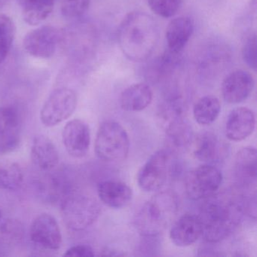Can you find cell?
I'll return each mask as SVG.
<instances>
[{"label": "cell", "mask_w": 257, "mask_h": 257, "mask_svg": "<svg viewBox=\"0 0 257 257\" xmlns=\"http://www.w3.org/2000/svg\"><path fill=\"white\" fill-rule=\"evenodd\" d=\"M245 210L244 200L232 192H216L205 198L198 216L202 237L210 243L226 238L238 226Z\"/></svg>", "instance_id": "6da1fadb"}, {"label": "cell", "mask_w": 257, "mask_h": 257, "mask_svg": "<svg viewBox=\"0 0 257 257\" xmlns=\"http://www.w3.org/2000/svg\"><path fill=\"white\" fill-rule=\"evenodd\" d=\"M159 41V27L153 17L143 12L125 16L118 31V43L124 56L134 62L147 61Z\"/></svg>", "instance_id": "7a4b0ae2"}, {"label": "cell", "mask_w": 257, "mask_h": 257, "mask_svg": "<svg viewBox=\"0 0 257 257\" xmlns=\"http://www.w3.org/2000/svg\"><path fill=\"white\" fill-rule=\"evenodd\" d=\"M178 210L179 200L175 192L171 190L158 192L138 212L135 226L141 235L156 237L172 223Z\"/></svg>", "instance_id": "3957f363"}, {"label": "cell", "mask_w": 257, "mask_h": 257, "mask_svg": "<svg viewBox=\"0 0 257 257\" xmlns=\"http://www.w3.org/2000/svg\"><path fill=\"white\" fill-rule=\"evenodd\" d=\"M100 205L92 195L79 191H69L62 197L61 212L67 228L80 231L91 226L100 214Z\"/></svg>", "instance_id": "277c9868"}, {"label": "cell", "mask_w": 257, "mask_h": 257, "mask_svg": "<svg viewBox=\"0 0 257 257\" xmlns=\"http://www.w3.org/2000/svg\"><path fill=\"white\" fill-rule=\"evenodd\" d=\"M129 149L128 135L119 123L112 120L101 123L94 143L99 159L105 162H121L127 158Z\"/></svg>", "instance_id": "5b68a950"}, {"label": "cell", "mask_w": 257, "mask_h": 257, "mask_svg": "<svg viewBox=\"0 0 257 257\" xmlns=\"http://www.w3.org/2000/svg\"><path fill=\"white\" fill-rule=\"evenodd\" d=\"M77 103V94L73 89L57 88L51 93L40 111L42 124L48 127L61 124L73 115Z\"/></svg>", "instance_id": "8992f818"}, {"label": "cell", "mask_w": 257, "mask_h": 257, "mask_svg": "<svg viewBox=\"0 0 257 257\" xmlns=\"http://www.w3.org/2000/svg\"><path fill=\"white\" fill-rule=\"evenodd\" d=\"M222 182V173L218 168L213 165H201L186 176L185 189L189 198L200 201L217 192Z\"/></svg>", "instance_id": "52a82bcc"}, {"label": "cell", "mask_w": 257, "mask_h": 257, "mask_svg": "<svg viewBox=\"0 0 257 257\" xmlns=\"http://www.w3.org/2000/svg\"><path fill=\"white\" fill-rule=\"evenodd\" d=\"M23 117L18 106H0V156L17 150L22 141Z\"/></svg>", "instance_id": "ba28073f"}, {"label": "cell", "mask_w": 257, "mask_h": 257, "mask_svg": "<svg viewBox=\"0 0 257 257\" xmlns=\"http://www.w3.org/2000/svg\"><path fill=\"white\" fill-rule=\"evenodd\" d=\"M169 164L170 153L167 150H158L152 155L138 173L140 189L146 192L159 190L166 182Z\"/></svg>", "instance_id": "9c48e42d"}, {"label": "cell", "mask_w": 257, "mask_h": 257, "mask_svg": "<svg viewBox=\"0 0 257 257\" xmlns=\"http://www.w3.org/2000/svg\"><path fill=\"white\" fill-rule=\"evenodd\" d=\"M30 239L36 246L46 250H58L62 244V234L57 219L49 213H42L33 220Z\"/></svg>", "instance_id": "30bf717a"}, {"label": "cell", "mask_w": 257, "mask_h": 257, "mask_svg": "<svg viewBox=\"0 0 257 257\" xmlns=\"http://www.w3.org/2000/svg\"><path fill=\"white\" fill-rule=\"evenodd\" d=\"M61 39V33L54 27H40L25 36L24 49L28 55L34 58H50L55 55Z\"/></svg>", "instance_id": "8fae6325"}, {"label": "cell", "mask_w": 257, "mask_h": 257, "mask_svg": "<svg viewBox=\"0 0 257 257\" xmlns=\"http://www.w3.org/2000/svg\"><path fill=\"white\" fill-rule=\"evenodd\" d=\"M62 141L70 156L76 159L85 157L91 145V132L88 124L81 119L70 120L63 128Z\"/></svg>", "instance_id": "7c38bea8"}, {"label": "cell", "mask_w": 257, "mask_h": 257, "mask_svg": "<svg viewBox=\"0 0 257 257\" xmlns=\"http://www.w3.org/2000/svg\"><path fill=\"white\" fill-rule=\"evenodd\" d=\"M254 84L253 77L249 72L243 70L233 71L222 81V97L228 103H241L250 95Z\"/></svg>", "instance_id": "4fadbf2b"}, {"label": "cell", "mask_w": 257, "mask_h": 257, "mask_svg": "<svg viewBox=\"0 0 257 257\" xmlns=\"http://www.w3.org/2000/svg\"><path fill=\"white\" fill-rule=\"evenodd\" d=\"M255 114L249 108L237 107L228 114L225 135L230 141L238 142L250 136L255 129Z\"/></svg>", "instance_id": "5bb4252c"}, {"label": "cell", "mask_w": 257, "mask_h": 257, "mask_svg": "<svg viewBox=\"0 0 257 257\" xmlns=\"http://www.w3.org/2000/svg\"><path fill=\"white\" fill-rule=\"evenodd\" d=\"M203 227L198 216L185 214L171 226L170 237L177 246L185 247L195 243L202 237Z\"/></svg>", "instance_id": "9a60e30c"}, {"label": "cell", "mask_w": 257, "mask_h": 257, "mask_svg": "<svg viewBox=\"0 0 257 257\" xmlns=\"http://www.w3.org/2000/svg\"><path fill=\"white\" fill-rule=\"evenodd\" d=\"M33 164L39 169L49 171L59 163V153L52 140L45 135H37L33 140L31 150Z\"/></svg>", "instance_id": "2e32d148"}, {"label": "cell", "mask_w": 257, "mask_h": 257, "mask_svg": "<svg viewBox=\"0 0 257 257\" xmlns=\"http://www.w3.org/2000/svg\"><path fill=\"white\" fill-rule=\"evenodd\" d=\"M194 31V22L190 17L176 18L168 24L166 29L167 43L171 53L178 55L190 40Z\"/></svg>", "instance_id": "e0dca14e"}, {"label": "cell", "mask_w": 257, "mask_h": 257, "mask_svg": "<svg viewBox=\"0 0 257 257\" xmlns=\"http://www.w3.org/2000/svg\"><path fill=\"white\" fill-rule=\"evenodd\" d=\"M97 195L102 203L111 208H121L132 201V189L126 183L114 180L101 182L97 186Z\"/></svg>", "instance_id": "ac0fdd59"}, {"label": "cell", "mask_w": 257, "mask_h": 257, "mask_svg": "<svg viewBox=\"0 0 257 257\" xmlns=\"http://www.w3.org/2000/svg\"><path fill=\"white\" fill-rule=\"evenodd\" d=\"M236 177L243 187L255 186L257 174V152L254 147L241 149L236 155Z\"/></svg>", "instance_id": "d6986e66"}, {"label": "cell", "mask_w": 257, "mask_h": 257, "mask_svg": "<svg viewBox=\"0 0 257 257\" xmlns=\"http://www.w3.org/2000/svg\"><path fill=\"white\" fill-rule=\"evenodd\" d=\"M153 92L147 83H137L130 85L121 93L120 104L124 110L139 112L150 106L153 101Z\"/></svg>", "instance_id": "ffe728a7"}, {"label": "cell", "mask_w": 257, "mask_h": 257, "mask_svg": "<svg viewBox=\"0 0 257 257\" xmlns=\"http://www.w3.org/2000/svg\"><path fill=\"white\" fill-rule=\"evenodd\" d=\"M193 155L195 159L205 163L217 162L223 150L220 141L213 132H205L194 138Z\"/></svg>", "instance_id": "44dd1931"}, {"label": "cell", "mask_w": 257, "mask_h": 257, "mask_svg": "<svg viewBox=\"0 0 257 257\" xmlns=\"http://www.w3.org/2000/svg\"><path fill=\"white\" fill-rule=\"evenodd\" d=\"M25 229L22 222L9 219L0 224V255H8L23 242Z\"/></svg>", "instance_id": "7402d4cb"}, {"label": "cell", "mask_w": 257, "mask_h": 257, "mask_svg": "<svg viewBox=\"0 0 257 257\" xmlns=\"http://www.w3.org/2000/svg\"><path fill=\"white\" fill-rule=\"evenodd\" d=\"M24 20L30 25H38L52 13L55 0H17Z\"/></svg>", "instance_id": "603a6c76"}, {"label": "cell", "mask_w": 257, "mask_h": 257, "mask_svg": "<svg viewBox=\"0 0 257 257\" xmlns=\"http://www.w3.org/2000/svg\"><path fill=\"white\" fill-rule=\"evenodd\" d=\"M168 144L172 150H185L193 141V130L187 118H180L165 129Z\"/></svg>", "instance_id": "cb8c5ba5"}, {"label": "cell", "mask_w": 257, "mask_h": 257, "mask_svg": "<svg viewBox=\"0 0 257 257\" xmlns=\"http://www.w3.org/2000/svg\"><path fill=\"white\" fill-rule=\"evenodd\" d=\"M186 105L181 97L174 96L166 99L158 109L156 118L158 124L163 128L180 118L186 117Z\"/></svg>", "instance_id": "d4e9b609"}, {"label": "cell", "mask_w": 257, "mask_h": 257, "mask_svg": "<svg viewBox=\"0 0 257 257\" xmlns=\"http://www.w3.org/2000/svg\"><path fill=\"white\" fill-rule=\"evenodd\" d=\"M220 110V102L217 97L213 95L204 96L194 105V118L201 125H209L216 121Z\"/></svg>", "instance_id": "484cf974"}, {"label": "cell", "mask_w": 257, "mask_h": 257, "mask_svg": "<svg viewBox=\"0 0 257 257\" xmlns=\"http://www.w3.org/2000/svg\"><path fill=\"white\" fill-rule=\"evenodd\" d=\"M23 180V171L17 163L0 161V189L16 190L20 187Z\"/></svg>", "instance_id": "4316f807"}, {"label": "cell", "mask_w": 257, "mask_h": 257, "mask_svg": "<svg viewBox=\"0 0 257 257\" xmlns=\"http://www.w3.org/2000/svg\"><path fill=\"white\" fill-rule=\"evenodd\" d=\"M16 36V26L13 19L0 15V64L7 59Z\"/></svg>", "instance_id": "83f0119b"}, {"label": "cell", "mask_w": 257, "mask_h": 257, "mask_svg": "<svg viewBox=\"0 0 257 257\" xmlns=\"http://www.w3.org/2000/svg\"><path fill=\"white\" fill-rule=\"evenodd\" d=\"M182 4L183 0H148L150 10L164 19H170L175 16Z\"/></svg>", "instance_id": "f1b7e54d"}, {"label": "cell", "mask_w": 257, "mask_h": 257, "mask_svg": "<svg viewBox=\"0 0 257 257\" xmlns=\"http://www.w3.org/2000/svg\"><path fill=\"white\" fill-rule=\"evenodd\" d=\"M242 58L248 67L256 70V35L251 34L246 37L242 48Z\"/></svg>", "instance_id": "f546056e"}, {"label": "cell", "mask_w": 257, "mask_h": 257, "mask_svg": "<svg viewBox=\"0 0 257 257\" xmlns=\"http://www.w3.org/2000/svg\"><path fill=\"white\" fill-rule=\"evenodd\" d=\"M90 0H71L65 1L61 12L63 16L68 19L80 17L89 7Z\"/></svg>", "instance_id": "4dcf8cb0"}, {"label": "cell", "mask_w": 257, "mask_h": 257, "mask_svg": "<svg viewBox=\"0 0 257 257\" xmlns=\"http://www.w3.org/2000/svg\"><path fill=\"white\" fill-rule=\"evenodd\" d=\"M64 256L92 257L95 255L94 249L90 245L77 244L65 251Z\"/></svg>", "instance_id": "1f68e13d"}, {"label": "cell", "mask_w": 257, "mask_h": 257, "mask_svg": "<svg viewBox=\"0 0 257 257\" xmlns=\"http://www.w3.org/2000/svg\"><path fill=\"white\" fill-rule=\"evenodd\" d=\"M6 2H7V0H0V8L5 4Z\"/></svg>", "instance_id": "d6a6232c"}, {"label": "cell", "mask_w": 257, "mask_h": 257, "mask_svg": "<svg viewBox=\"0 0 257 257\" xmlns=\"http://www.w3.org/2000/svg\"><path fill=\"white\" fill-rule=\"evenodd\" d=\"M1 219H2V211L0 210V220H1Z\"/></svg>", "instance_id": "836d02e7"}, {"label": "cell", "mask_w": 257, "mask_h": 257, "mask_svg": "<svg viewBox=\"0 0 257 257\" xmlns=\"http://www.w3.org/2000/svg\"><path fill=\"white\" fill-rule=\"evenodd\" d=\"M64 1H71V0H64Z\"/></svg>", "instance_id": "e575fe53"}]
</instances>
